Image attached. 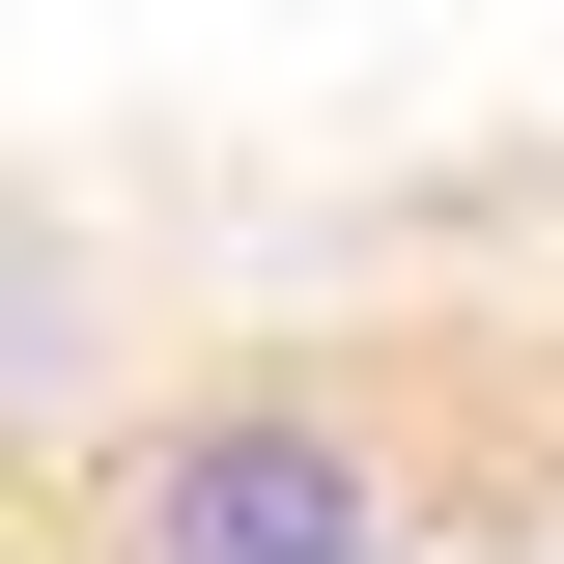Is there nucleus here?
Wrapping results in <instances>:
<instances>
[{"label":"nucleus","mask_w":564,"mask_h":564,"mask_svg":"<svg viewBox=\"0 0 564 564\" xmlns=\"http://www.w3.org/2000/svg\"><path fill=\"white\" fill-rule=\"evenodd\" d=\"M57 564H452V480L367 367H170L57 452Z\"/></svg>","instance_id":"f257e3e1"}]
</instances>
